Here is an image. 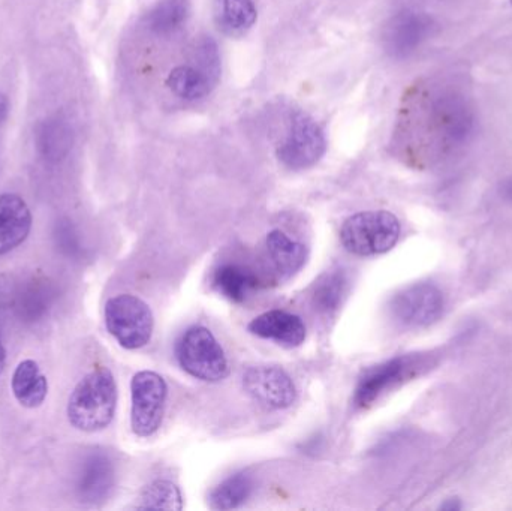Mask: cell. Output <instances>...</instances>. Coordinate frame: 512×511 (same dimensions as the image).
I'll return each instance as SVG.
<instances>
[{
  "label": "cell",
  "mask_w": 512,
  "mask_h": 511,
  "mask_svg": "<svg viewBox=\"0 0 512 511\" xmlns=\"http://www.w3.org/2000/svg\"><path fill=\"white\" fill-rule=\"evenodd\" d=\"M116 407V380L107 368H99L75 386L66 413L78 431L98 432L113 422Z\"/></svg>",
  "instance_id": "1"
},
{
  "label": "cell",
  "mask_w": 512,
  "mask_h": 511,
  "mask_svg": "<svg viewBox=\"0 0 512 511\" xmlns=\"http://www.w3.org/2000/svg\"><path fill=\"white\" fill-rule=\"evenodd\" d=\"M399 219L387 210L355 213L343 222L340 242L358 257H373L391 251L399 242Z\"/></svg>",
  "instance_id": "2"
},
{
  "label": "cell",
  "mask_w": 512,
  "mask_h": 511,
  "mask_svg": "<svg viewBox=\"0 0 512 511\" xmlns=\"http://www.w3.org/2000/svg\"><path fill=\"white\" fill-rule=\"evenodd\" d=\"M176 356L183 371L206 383H219L230 372L224 348L207 327L186 330L177 342Z\"/></svg>",
  "instance_id": "3"
},
{
  "label": "cell",
  "mask_w": 512,
  "mask_h": 511,
  "mask_svg": "<svg viewBox=\"0 0 512 511\" xmlns=\"http://www.w3.org/2000/svg\"><path fill=\"white\" fill-rule=\"evenodd\" d=\"M108 332L126 350L146 347L153 335L152 309L144 300L132 294H120L105 305Z\"/></svg>",
  "instance_id": "4"
},
{
  "label": "cell",
  "mask_w": 512,
  "mask_h": 511,
  "mask_svg": "<svg viewBox=\"0 0 512 511\" xmlns=\"http://www.w3.org/2000/svg\"><path fill=\"white\" fill-rule=\"evenodd\" d=\"M168 387L161 375L141 371L131 383V426L135 435L152 437L161 428L167 405Z\"/></svg>",
  "instance_id": "5"
},
{
  "label": "cell",
  "mask_w": 512,
  "mask_h": 511,
  "mask_svg": "<svg viewBox=\"0 0 512 511\" xmlns=\"http://www.w3.org/2000/svg\"><path fill=\"white\" fill-rule=\"evenodd\" d=\"M327 149L321 126L304 113L292 119L288 135L277 147V158L289 170H306L324 156Z\"/></svg>",
  "instance_id": "6"
},
{
  "label": "cell",
  "mask_w": 512,
  "mask_h": 511,
  "mask_svg": "<svg viewBox=\"0 0 512 511\" xmlns=\"http://www.w3.org/2000/svg\"><path fill=\"white\" fill-rule=\"evenodd\" d=\"M445 299L436 285L414 284L391 299L390 311L394 320L408 329L432 326L444 314Z\"/></svg>",
  "instance_id": "7"
},
{
  "label": "cell",
  "mask_w": 512,
  "mask_h": 511,
  "mask_svg": "<svg viewBox=\"0 0 512 511\" xmlns=\"http://www.w3.org/2000/svg\"><path fill=\"white\" fill-rule=\"evenodd\" d=\"M243 387L262 407L285 410L297 399L292 378L279 366H252L243 375Z\"/></svg>",
  "instance_id": "8"
},
{
  "label": "cell",
  "mask_w": 512,
  "mask_h": 511,
  "mask_svg": "<svg viewBox=\"0 0 512 511\" xmlns=\"http://www.w3.org/2000/svg\"><path fill=\"white\" fill-rule=\"evenodd\" d=\"M418 366H420V360L417 357L402 356L394 357L375 368H370L358 381L354 404L358 408L370 407L382 395L399 386L406 378L411 377L417 371Z\"/></svg>",
  "instance_id": "9"
},
{
  "label": "cell",
  "mask_w": 512,
  "mask_h": 511,
  "mask_svg": "<svg viewBox=\"0 0 512 511\" xmlns=\"http://www.w3.org/2000/svg\"><path fill=\"white\" fill-rule=\"evenodd\" d=\"M432 20L420 12H400L388 21L384 32L385 50L391 56L405 57L429 36Z\"/></svg>",
  "instance_id": "10"
},
{
  "label": "cell",
  "mask_w": 512,
  "mask_h": 511,
  "mask_svg": "<svg viewBox=\"0 0 512 511\" xmlns=\"http://www.w3.org/2000/svg\"><path fill=\"white\" fill-rule=\"evenodd\" d=\"M249 332L258 338L268 339L283 347H300L306 341V326L298 315L286 311L264 312L251 321Z\"/></svg>",
  "instance_id": "11"
},
{
  "label": "cell",
  "mask_w": 512,
  "mask_h": 511,
  "mask_svg": "<svg viewBox=\"0 0 512 511\" xmlns=\"http://www.w3.org/2000/svg\"><path fill=\"white\" fill-rule=\"evenodd\" d=\"M32 228V213L26 201L15 194L0 195V255L21 245Z\"/></svg>",
  "instance_id": "12"
},
{
  "label": "cell",
  "mask_w": 512,
  "mask_h": 511,
  "mask_svg": "<svg viewBox=\"0 0 512 511\" xmlns=\"http://www.w3.org/2000/svg\"><path fill=\"white\" fill-rule=\"evenodd\" d=\"M267 251L280 278L289 279L303 269L307 248L303 243L289 239L283 231L273 230L267 236Z\"/></svg>",
  "instance_id": "13"
},
{
  "label": "cell",
  "mask_w": 512,
  "mask_h": 511,
  "mask_svg": "<svg viewBox=\"0 0 512 511\" xmlns=\"http://www.w3.org/2000/svg\"><path fill=\"white\" fill-rule=\"evenodd\" d=\"M12 393L24 408L41 407L47 398L48 381L35 360H23L12 375Z\"/></svg>",
  "instance_id": "14"
},
{
  "label": "cell",
  "mask_w": 512,
  "mask_h": 511,
  "mask_svg": "<svg viewBox=\"0 0 512 511\" xmlns=\"http://www.w3.org/2000/svg\"><path fill=\"white\" fill-rule=\"evenodd\" d=\"M114 468L110 459L102 453H95L87 459L81 473L78 491L86 501H99L107 497L113 488Z\"/></svg>",
  "instance_id": "15"
},
{
  "label": "cell",
  "mask_w": 512,
  "mask_h": 511,
  "mask_svg": "<svg viewBox=\"0 0 512 511\" xmlns=\"http://www.w3.org/2000/svg\"><path fill=\"white\" fill-rule=\"evenodd\" d=\"M213 287L230 302L242 303L256 287V279L243 267L227 264L216 270L213 275Z\"/></svg>",
  "instance_id": "16"
},
{
  "label": "cell",
  "mask_w": 512,
  "mask_h": 511,
  "mask_svg": "<svg viewBox=\"0 0 512 511\" xmlns=\"http://www.w3.org/2000/svg\"><path fill=\"white\" fill-rule=\"evenodd\" d=\"M167 86L171 92L186 101H198L212 92L213 83L197 68L182 65L174 68L167 78Z\"/></svg>",
  "instance_id": "17"
},
{
  "label": "cell",
  "mask_w": 512,
  "mask_h": 511,
  "mask_svg": "<svg viewBox=\"0 0 512 511\" xmlns=\"http://www.w3.org/2000/svg\"><path fill=\"white\" fill-rule=\"evenodd\" d=\"M254 482L246 473L234 474L216 486L209 495V504L213 510L239 509L251 497Z\"/></svg>",
  "instance_id": "18"
},
{
  "label": "cell",
  "mask_w": 512,
  "mask_h": 511,
  "mask_svg": "<svg viewBox=\"0 0 512 511\" xmlns=\"http://www.w3.org/2000/svg\"><path fill=\"white\" fill-rule=\"evenodd\" d=\"M188 0H159L147 17V26L155 35H171L188 18Z\"/></svg>",
  "instance_id": "19"
},
{
  "label": "cell",
  "mask_w": 512,
  "mask_h": 511,
  "mask_svg": "<svg viewBox=\"0 0 512 511\" xmlns=\"http://www.w3.org/2000/svg\"><path fill=\"white\" fill-rule=\"evenodd\" d=\"M256 6L254 0H221L219 27L231 36H240L254 26Z\"/></svg>",
  "instance_id": "20"
},
{
  "label": "cell",
  "mask_w": 512,
  "mask_h": 511,
  "mask_svg": "<svg viewBox=\"0 0 512 511\" xmlns=\"http://www.w3.org/2000/svg\"><path fill=\"white\" fill-rule=\"evenodd\" d=\"M72 135L63 120L45 122L38 131V147L48 159H62L71 147Z\"/></svg>",
  "instance_id": "21"
},
{
  "label": "cell",
  "mask_w": 512,
  "mask_h": 511,
  "mask_svg": "<svg viewBox=\"0 0 512 511\" xmlns=\"http://www.w3.org/2000/svg\"><path fill=\"white\" fill-rule=\"evenodd\" d=\"M141 509L182 510L183 498L179 488L168 480L150 483L140 497Z\"/></svg>",
  "instance_id": "22"
},
{
  "label": "cell",
  "mask_w": 512,
  "mask_h": 511,
  "mask_svg": "<svg viewBox=\"0 0 512 511\" xmlns=\"http://www.w3.org/2000/svg\"><path fill=\"white\" fill-rule=\"evenodd\" d=\"M346 287H348V281L342 272L325 275L315 291V302L318 308L324 312L336 311L345 297Z\"/></svg>",
  "instance_id": "23"
},
{
  "label": "cell",
  "mask_w": 512,
  "mask_h": 511,
  "mask_svg": "<svg viewBox=\"0 0 512 511\" xmlns=\"http://www.w3.org/2000/svg\"><path fill=\"white\" fill-rule=\"evenodd\" d=\"M195 56H197V68L212 81L213 86H216L221 77V54L215 39L210 36L201 39L195 50Z\"/></svg>",
  "instance_id": "24"
},
{
  "label": "cell",
  "mask_w": 512,
  "mask_h": 511,
  "mask_svg": "<svg viewBox=\"0 0 512 511\" xmlns=\"http://www.w3.org/2000/svg\"><path fill=\"white\" fill-rule=\"evenodd\" d=\"M6 114H8V101L5 96L0 93V126L5 122Z\"/></svg>",
  "instance_id": "25"
},
{
  "label": "cell",
  "mask_w": 512,
  "mask_h": 511,
  "mask_svg": "<svg viewBox=\"0 0 512 511\" xmlns=\"http://www.w3.org/2000/svg\"><path fill=\"white\" fill-rule=\"evenodd\" d=\"M502 192H504L505 197L511 198L512 200V176L508 177V179L502 183Z\"/></svg>",
  "instance_id": "26"
},
{
  "label": "cell",
  "mask_w": 512,
  "mask_h": 511,
  "mask_svg": "<svg viewBox=\"0 0 512 511\" xmlns=\"http://www.w3.org/2000/svg\"><path fill=\"white\" fill-rule=\"evenodd\" d=\"M5 362H6L5 348H3L2 341H0V374H2L3 369H5Z\"/></svg>",
  "instance_id": "27"
},
{
  "label": "cell",
  "mask_w": 512,
  "mask_h": 511,
  "mask_svg": "<svg viewBox=\"0 0 512 511\" xmlns=\"http://www.w3.org/2000/svg\"><path fill=\"white\" fill-rule=\"evenodd\" d=\"M442 509H445V510H459L460 509V504H454L453 500H451V503L450 504H445V506L442 507Z\"/></svg>",
  "instance_id": "28"
},
{
  "label": "cell",
  "mask_w": 512,
  "mask_h": 511,
  "mask_svg": "<svg viewBox=\"0 0 512 511\" xmlns=\"http://www.w3.org/2000/svg\"><path fill=\"white\" fill-rule=\"evenodd\" d=\"M510 2H511V5H512V0H510Z\"/></svg>",
  "instance_id": "29"
}]
</instances>
